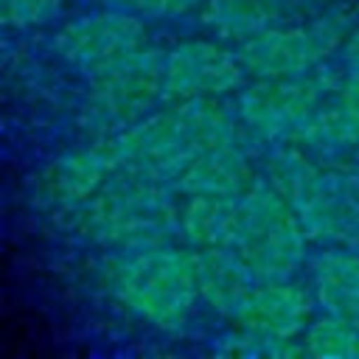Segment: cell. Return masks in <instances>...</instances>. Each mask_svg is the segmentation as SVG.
Returning <instances> with one entry per match:
<instances>
[{
    "label": "cell",
    "mask_w": 359,
    "mask_h": 359,
    "mask_svg": "<svg viewBox=\"0 0 359 359\" xmlns=\"http://www.w3.org/2000/svg\"><path fill=\"white\" fill-rule=\"evenodd\" d=\"M194 255H196L199 300L222 317H236L238 306L258 280L247 266V261L238 255L236 247H208V250H194Z\"/></svg>",
    "instance_id": "5bb4252c"
},
{
    "label": "cell",
    "mask_w": 359,
    "mask_h": 359,
    "mask_svg": "<svg viewBox=\"0 0 359 359\" xmlns=\"http://www.w3.org/2000/svg\"><path fill=\"white\" fill-rule=\"evenodd\" d=\"M258 180L241 143H224L199 154L177 180L174 188L185 196H244Z\"/></svg>",
    "instance_id": "7c38bea8"
},
{
    "label": "cell",
    "mask_w": 359,
    "mask_h": 359,
    "mask_svg": "<svg viewBox=\"0 0 359 359\" xmlns=\"http://www.w3.org/2000/svg\"><path fill=\"white\" fill-rule=\"evenodd\" d=\"M244 132L238 112L219 98H182L104 137L112 146L118 171H135L174 185L199 154L224 143H241Z\"/></svg>",
    "instance_id": "6da1fadb"
},
{
    "label": "cell",
    "mask_w": 359,
    "mask_h": 359,
    "mask_svg": "<svg viewBox=\"0 0 359 359\" xmlns=\"http://www.w3.org/2000/svg\"><path fill=\"white\" fill-rule=\"evenodd\" d=\"M208 0H109V6L123 8L137 17L149 20H168V17H182L194 8H202Z\"/></svg>",
    "instance_id": "44dd1931"
},
{
    "label": "cell",
    "mask_w": 359,
    "mask_h": 359,
    "mask_svg": "<svg viewBox=\"0 0 359 359\" xmlns=\"http://www.w3.org/2000/svg\"><path fill=\"white\" fill-rule=\"evenodd\" d=\"M238 199L185 196V205L180 208V238L194 250L233 247L238 227Z\"/></svg>",
    "instance_id": "e0dca14e"
},
{
    "label": "cell",
    "mask_w": 359,
    "mask_h": 359,
    "mask_svg": "<svg viewBox=\"0 0 359 359\" xmlns=\"http://www.w3.org/2000/svg\"><path fill=\"white\" fill-rule=\"evenodd\" d=\"M247 70L238 50L210 39H188L165 50V95L182 98H222L241 90Z\"/></svg>",
    "instance_id": "9c48e42d"
},
{
    "label": "cell",
    "mask_w": 359,
    "mask_h": 359,
    "mask_svg": "<svg viewBox=\"0 0 359 359\" xmlns=\"http://www.w3.org/2000/svg\"><path fill=\"white\" fill-rule=\"evenodd\" d=\"M101 289L135 317L174 331L199 303L196 255L171 244L112 250L98 269Z\"/></svg>",
    "instance_id": "7a4b0ae2"
},
{
    "label": "cell",
    "mask_w": 359,
    "mask_h": 359,
    "mask_svg": "<svg viewBox=\"0 0 359 359\" xmlns=\"http://www.w3.org/2000/svg\"><path fill=\"white\" fill-rule=\"evenodd\" d=\"M309 233L292 202L266 180L258 177L238 199V227L233 247L247 261L258 280L292 278L306 264Z\"/></svg>",
    "instance_id": "277c9868"
},
{
    "label": "cell",
    "mask_w": 359,
    "mask_h": 359,
    "mask_svg": "<svg viewBox=\"0 0 359 359\" xmlns=\"http://www.w3.org/2000/svg\"><path fill=\"white\" fill-rule=\"evenodd\" d=\"M297 143L311 154H337L359 146V70H348L334 98L320 107Z\"/></svg>",
    "instance_id": "9a60e30c"
},
{
    "label": "cell",
    "mask_w": 359,
    "mask_h": 359,
    "mask_svg": "<svg viewBox=\"0 0 359 359\" xmlns=\"http://www.w3.org/2000/svg\"><path fill=\"white\" fill-rule=\"evenodd\" d=\"M353 31V14L345 8H328L306 22H283L238 42V59L250 79H283L303 76L345 45Z\"/></svg>",
    "instance_id": "5b68a950"
},
{
    "label": "cell",
    "mask_w": 359,
    "mask_h": 359,
    "mask_svg": "<svg viewBox=\"0 0 359 359\" xmlns=\"http://www.w3.org/2000/svg\"><path fill=\"white\" fill-rule=\"evenodd\" d=\"M314 292L294 283L292 278L255 280L233 320L236 325L264 337L294 339L303 337L314 320Z\"/></svg>",
    "instance_id": "8fae6325"
},
{
    "label": "cell",
    "mask_w": 359,
    "mask_h": 359,
    "mask_svg": "<svg viewBox=\"0 0 359 359\" xmlns=\"http://www.w3.org/2000/svg\"><path fill=\"white\" fill-rule=\"evenodd\" d=\"M219 353L227 356H258V359H294V356H309L303 337L294 339H278V337H264L255 331H247L241 325H236V331H230L227 337L219 339L216 345Z\"/></svg>",
    "instance_id": "d6986e66"
},
{
    "label": "cell",
    "mask_w": 359,
    "mask_h": 359,
    "mask_svg": "<svg viewBox=\"0 0 359 359\" xmlns=\"http://www.w3.org/2000/svg\"><path fill=\"white\" fill-rule=\"evenodd\" d=\"M165 98V50L146 45L90 79L81 118L90 132L104 137L137 123Z\"/></svg>",
    "instance_id": "52a82bcc"
},
{
    "label": "cell",
    "mask_w": 359,
    "mask_h": 359,
    "mask_svg": "<svg viewBox=\"0 0 359 359\" xmlns=\"http://www.w3.org/2000/svg\"><path fill=\"white\" fill-rule=\"evenodd\" d=\"M311 292L325 314L359 323V247L331 244L311 261Z\"/></svg>",
    "instance_id": "4fadbf2b"
},
{
    "label": "cell",
    "mask_w": 359,
    "mask_h": 359,
    "mask_svg": "<svg viewBox=\"0 0 359 359\" xmlns=\"http://www.w3.org/2000/svg\"><path fill=\"white\" fill-rule=\"evenodd\" d=\"M65 8V0H0V14L8 28H34L50 22Z\"/></svg>",
    "instance_id": "ffe728a7"
},
{
    "label": "cell",
    "mask_w": 359,
    "mask_h": 359,
    "mask_svg": "<svg viewBox=\"0 0 359 359\" xmlns=\"http://www.w3.org/2000/svg\"><path fill=\"white\" fill-rule=\"evenodd\" d=\"M342 56H345L348 70H359V22L353 25L351 36L345 39V45H342Z\"/></svg>",
    "instance_id": "7402d4cb"
},
{
    "label": "cell",
    "mask_w": 359,
    "mask_h": 359,
    "mask_svg": "<svg viewBox=\"0 0 359 359\" xmlns=\"http://www.w3.org/2000/svg\"><path fill=\"white\" fill-rule=\"evenodd\" d=\"M143 17L109 6L107 11L84 14L65 22L53 34V50L87 79L109 70L126 56L146 48Z\"/></svg>",
    "instance_id": "ba28073f"
},
{
    "label": "cell",
    "mask_w": 359,
    "mask_h": 359,
    "mask_svg": "<svg viewBox=\"0 0 359 359\" xmlns=\"http://www.w3.org/2000/svg\"><path fill=\"white\" fill-rule=\"evenodd\" d=\"M174 185L135 171H115L81 208L70 210L73 227L109 250L154 247L180 238Z\"/></svg>",
    "instance_id": "3957f363"
},
{
    "label": "cell",
    "mask_w": 359,
    "mask_h": 359,
    "mask_svg": "<svg viewBox=\"0 0 359 359\" xmlns=\"http://www.w3.org/2000/svg\"><path fill=\"white\" fill-rule=\"evenodd\" d=\"M115 171H118V163L109 140L95 137L93 143L56 157L39 174L34 185V199L67 216L70 210L81 208Z\"/></svg>",
    "instance_id": "30bf717a"
},
{
    "label": "cell",
    "mask_w": 359,
    "mask_h": 359,
    "mask_svg": "<svg viewBox=\"0 0 359 359\" xmlns=\"http://www.w3.org/2000/svg\"><path fill=\"white\" fill-rule=\"evenodd\" d=\"M339 81L342 79H334L323 67L303 76L252 79L247 87L238 90V121L258 140L292 143L303 135V129L328 101V95L337 93Z\"/></svg>",
    "instance_id": "8992f818"
},
{
    "label": "cell",
    "mask_w": 359,
    "mask_h": 359,
    "mask_svg": "<svg viewBox=\"0 0 359 359\" xmlns=\"http://www.w3.org/2000/svg\"><path fill=\"white\" fill-rule=\"evenodd\" d=\"M303 345L309 356L323 359H359V323L323 314L303 331Z\"/></svg>",
    "instance_id": "ac0fdd59"
},
{
    "label": "cell",
    "mask_w": 359,
    "mask_h": 359,
    "mask_svg": "<svg viewBox=\"0 0 359 359\" xmlns=\"http://www.w3.org/2000/svg\"><path fill=\"white\" fill-rule=\"evenodd\" d=\"M303 0H208L202 22L227 42H244L266 28L297 22Z\"/></svg>",
    "instance_id": "2e32d148"
}]
</instances>
